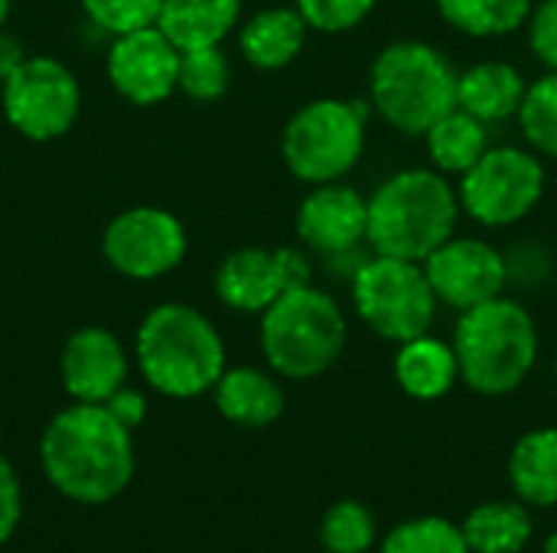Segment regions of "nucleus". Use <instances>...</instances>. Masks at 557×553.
Wrapping results in <instances>:
<instances>
[{
  "label": "nucleus",
  "mask_w": 557,
  "mask_h": 553,
  "mask_svg": "<svg viewBox=\"0 0 557 553\" xmlns=\"http://www.w3.org/2000/svg\"><path fill=\"white\" fill-rule=\"evenodd\" d=\"M519 121L525 130V140L557 160V72H548L545 78L532 81L525 91V101L519 108Z\"/></svg>",
  "instance_id": "nucleus-27"
},
{
  "label": "nucleus",
  "mask_w": 557,
  "mask_h": 553,
  "mask_svg": "<svg viewBox=\"0 0 557 553\" xmlns=\"http://www.w3.org/2000/svg\"><path fill=\"white\" fill-rule=\"evenodd\" d=\"M555 375H557V362H555Z\"/></svg>",
  "instance_id": "nucleus-39"
},
{
  "label": "nucleus",
  "mask_w": 557,
  "mask_h": 553,
  "mask_svg": "<svg viewBox=\"0 0 557 553\" xmlns=\"http://www.w3.org/2000/svg\"><path fill=\"white\" fill-rule=\"evenodd\" d=\"M428 153L437 163V169L444 173H467L486 150V121L473 117L463 108H454L450 114H444L428 134Z\"/></svg>",
  "instance_id": "nucleus-24"
},
{
  "label": "nucleus",
  "mask_w": 557,
  "mask_h": 553,
  "mask_svg": "<svg viewBox=\"0 0 557 553\" xmlns=\"http://www.w3.org/2000/svg\"><path fill=\"white\" fill-rule=\"evenodd\" d=\"M108 78L134 104H160L180 88V49L153 23L114 36L108 49Z\"/></svg>",
  "instance_id": "nucleus-13"
},
{
  "label": "nucleus",
  "mask_w": 557,
  "mask_h": 553,
  "mask_svg": "<svg viewBox=\"0 0 557 553\" xmlns=\"http://www.w3.org/2000/svg\"><path fill=\"white\" fill-rule=\"evenodd\" d=\"M424 271L437 300L460 313L503 297L509 284L506 254L480 238H447L424 261Z\"/></svg>",
  "instance_id": "nucleus-14"
},
{
  "label": "nucleus",
  "mask_w": 557,
  "mask_h": 553,
  "mask_svg": "<svg viewBox=\"0 0 557 553\" xmlns=\"http://www.w3.org/2000/svg\"><path fill=\"white\" fill-rule=\"evenodd\" d=\"M212 394H215L219 414L235 427L261 430V427H271L284 414L281 385L268 372L251 368V365L225 368L222 378L215 381Z\"/></svg>",
  "instance_id": "nucleus-17"
},
{
  "label": "nucleus",
  "mask_w": 557,
  "mask_h": 553,
  "mask_svg": "<svg viewBox=\"0 0 557 553\" xmlns=\"http://www.w3.org/2000/svg\"><path fill=\"white\" fill-rule=\"evenodd\" d=\"M506 271H509V280L522 284V287H539L552 277V257L545 248L539 244H519L506 254Z\"/></svg>",
  "instance_id": "nucleus-32"
},
{
  "label": "nucleus",
  "mask_w": 557,
  "mask_h": 553,
  "mask_svg": "<svg viewBox=\"0 0 557 553\" xmlns=\"http://www.w3.org/2000/svg\"><path fill=\"white\" fill-rule=\"evenodd\" d=\"M457 81L460 75L441 49L418 39L392 42L372 65V108L395 130L424 137L457 108Z\"/></svg>",
  "instance_id": "nucleus-5"
},
{
  "label": "nucleus",
  "mask_w": 557,
  "mask_h": 553,
  "mask_svg": "<svg viewBox=\"0 0 557 553\" xmlns=\"http://www.w3.org/2000/svg\"><path fill=\"white\" fill-rule=\"evenodd\" d=\"M104 407L127 427V430H134V427H140V420L147 417V401H144V394L140 391H134V388H121V391H114L108 401H104Z\"/></svg>",
  "instance_id": "nucleus-35"
},
{
  "label": "nucleus",
  "mask_w": 557,
  "mask_h": 553,
  "mask_svg": "<svg viewBox=\"0 0 557 553\" xmlns=\"http://www.w3.org/2000/svg\"><path fill=\"white\" fill-rule=\"evenodd\" d=\"M346 349V316L339 303L300 284L261 313V352L268 365L294 381H307L336 365Z\"/></svg>",
  "instance_id": "nucleus-6"
},
{
  "label": "nucleus",
  "mask_w": 557,
  "mask_h": 553,
  "mask_svg": "<svg viewBox=\"0 0 557 553\" xmlns=\"http://www.w3.org/2000/svg\"><path fill=\"white\" fill-rule=\"evenodd\" d=\"M525 78L509 62H480L467 68L457 81V108L470 111L480 121H503L519 114L525 101Z\"/></svg>",
  "instance_id": "nucleus-20"
},
{
  "label": "nucleus",
  "mask_w": 557,
  "mask_h": 553,
  "mask_svg": "<svg viewBox=\"0 0 557 553\" xmlns=\"http://www.w3.org/2000/svg\"><path fill=\"white\" fill-rule=\"evenodd\" d=\"M104 261L131 280H157L186 257L183 222L157 205H137L111 218L101 238Z\"/></svg>",
  "instance_id": "nucleus-11"
},
{
  "label": "nucleus",
  "mask_w": 557,
  "mask_h": 553,
  "mask_svg": "<svg viewBox=\"0 0 557 553\" xmlns=\"http://www.w3.org/2000/svg\"><path fill=\"white\" fill-rule=\"evenodd\" d=\"M300 284H310V261L294 248H238L215 271L219 300L238 313H264Z\"/></svg>",
  "instance_id": "nucleus-12"
},
{
  "label": "nucleus",
  "mask_w": 557,
  "mask_h": 553,
  "mask_svg": "<svg viewBox=\"0 0 557 553\" xmlns=\"http://www.w3.org/2000/svg\"><path fill=\"white\" fill-rule=\"evenodd\" d=\"M228 81H232V68L219 46L180 52V91H186L189 98L215 101L225 95Z\"/></svg>",
  "instance_id": "nucleus-29"
},
{
  "label": "nucleus",
  "mask_w": 557,
  "mask_h": 553,
  "mask_svg": "<svg viewBox=\"0 0 557 553\" xmlns=\"http://www.w3.org/2000/svg\"><path fill=\"white\" fill-rule=\"evenodd\" d=\"M62 385L78 404H104L127 385V352L121 339L101 326H85L65 339L59 359Z\"/></svg>",
  "instance_id": "nucleus-15"
},
{
  "label": "nucleus",
  "mask_w": 557,
  "mask_h": 553,
  "mask_svg": "<svg viewBox=\"0 0 557 553\" xmlns=\"http://www.w3.org/2000/svg\"><path fill=\"white\" fill-rule=\"evenodd\" d=\"M238 16L242 0H163L157 26L180 52H186L219 46L235 29Z\"/></svg>",
  "instance_id": "nucleus-19"
},
{
  "label": "nucleus",
  "mask_w": 557,
  "mask_h": 553,
  "mask_svg": "<svg viewBox=\"0 0 557 553\" xmlns=\"http://www.w3.org/2000/svg\"><path fill=\"white\" fill-rule=\"evenodd\" d=\"M144 381L176 401L199 398L215 388L225 372V345L219 329L186 303L153 306L134 342Z\"/></svg>",
  "instance_id": "nucleus-2"
},
{
  "label": "nucleus",
  "mask_w": 557,
  "mask_h": 553,
  "mask_svg": "<svg viewBox=\"0 0 557 553\" xmlns=\"http://www.w3.org/2000/svg\"><path fill=\"white\" fill-rule=\"evenodd\" d=\"M460 528L470 553H522L532 541V515L525 502L476 505Z\"/></svg>",
  "instance_id": "nucleus-23"
},
{
  "label": "nucleus",
  "mask_w": 557,
  "mask_h": 553,
  "mask_svg": "<svg viewBox=\"0 0 557 553\" xmlns=\"http://www.w3.org/2000/svg\"><path fill=\"white\" fill-rule=\"evenodd\" d=\"M542 553H557V531H552V538L545 541V551Z\"/></svg>",
  "instance_id": "nucleus-38"
},
{
  "label": "nucleus",
  "mask_w": 557,
  "mask_h": 553,
  "mask_svg": "<svg viewBox=\"0 0 557 553\" xmlns=\"http://www.w3.org/2000/svg\"><path fill=\"white\" fill-rule=\"evenodd\" d=\"M369 104L343 98H317L304 104L284 127V163L304 183H336L346 176L366 147Z\"/></svg>",
  "instance_id": "nucleus-7"
},
{
  "label": "nucleus",
  "mask_w": 557,
  "mask_h": 553,
  "mask_svg": "<svg viewBox=\"0 0 557 553\" xmlns=\"http://www.w3.org/2000/svg\"><path fill=\"white\" fill-rule=\"evenodd\" d=\"M454 355L467 388L499 398L516 391L539 362V329L532 313L509 297L463 310L454 332Z\"/></svg>",
  "instance_id": "nucleus-4"
},
{
  "label": "nucleus",
  "mask_w": 557,
  "mask_h": 553,
  "mask_svg": "<svg viewBox=\"0 0 557 553\" xmlns=\"http://www.w3.org/2000/svg\"><path fill=\"white\" fill-rule=\"evenodd\" d=\"M297 235L326 257L352 251L369 235V202L349 186L323 183L300 202Z\"/></svg>",
  "instance_id": "nucleus-16"
},
{
  "label": "nucleus",
  "mask_w": 557,
  "mask_h": 553,
  "mask_svg": "<svg viewBox=\"0 0 557 553\" xmlns=\"http://www.w3.org/2000/svg\"><path fill=\"white\" fill-rule=\"evenodd\" d=\"M326 553H330V551H326Z\"/></svg>",
  "instance_id": "nucleus-40"
},
{
  "label": "nucleus",
  "mask_w": 557,
  "mask_h": 553,
  "mask_svg": "<svg viewBox=\"0 0 557 553\" xmlns=\"http://www.w3.org/2000/svg\"><path fill=\"white\" fill-rule=\"evenodd\" d=\"M375 3L379 0H297V10L310 29L346 33L356 29L375 10Z\"/></svg>",
  "instance_id": "nucleus-31"
},
{
  "label": "nucleus",
  "mask_w": 557,
  "mask_h": 553,
  "mask_svg": "<svg viewBox=\"0 0 557 553\" xmlns=\"http://www.w3.org/2000/svg\"><path fill=\"white\" fill-rule=\"evenodd\" d=\"M23 62H26V52H23L20 39L0 29V85H3Z\"/></svg>",
  "instance_id": "nucleus-36"
},
{
  "label": "nucleus",
  "mask_w": 557,
  "mask_h": 553,
  "mask_svg": "<svg viewBox=\"0 0 557 553\" xmlns=\"http://www.w3.org/2000/svg\"><path fill=\"white\" fill-rule=\"evenodd\" d=\"M307 29L310 26L297 7H271V10L255 13L242 26L238 46L255 68L274 72V68L290 65L300 55L307 42Z\"/></svg>",
  "instance_id": "nucleus-18"
},
{
  "label": "nucleus",
  "mask_w": 557,
  "mask_h": 553,
  "mask_svg": "<svg viewBox=\"0 0 557 553\" xmlns=\"http://www.w3.org/2000/svg\"><path fill=\"white\" fill-rule=\"evenodd\" d=\"M88 20L111 33V36H121V33H131V29H144V26H153L157 16H160V7L163 0H82Z\"/></svg>",
  "instance_id": "nucleus-30"
},
{
  "label": "nucleus",
  "mask_w": 557,
  "mask_h": 553,
  "mask_svg": "<svg viewBox=\"0 0 557 553\" xmlns=\"http://www.w3.org/2000/svg\"><path fill=\"white\" fill-rule=\"evenodd\" d=\"M7 121L29 140H55L72 130L82 88L69 65L49 55H26V62L0 85Z\"/></svg>",
  "instance_id": "nucleus-10"
},
{
  "label": "nucleus",
  "mask_w": 557,
  "mask_h": 553,
  "mask_svg": "<svg viewBox=\"0 0 557 553\" xmlns=\"http://www.w3.org/2000/svg\"><path fill=\"white\" fill-rule=\"evenodd\" d=\"M39 460L55 492L82 505H104L134 479L131 430L104 404L75 401L59 411L39 440Z\"/></svg>",
  "instance_id": "nucleus-1"
},
{
  "label": "nucleus",
  "mask_w": 557,
  "mask_h": 553,
  "mask_svg": "<svg viewBox=\"0 0 557 553\" xmlns=\"http://www.w3.org/2000/svg\"><path fill=\"white\" fill-rule=\"evenodd\" d=\"M395 378H398L401 391L414 401L444 398L454 388V381L460 378L454 345H447L434 336H418L411 342H401V349L395 355Z\"/></svg>",
  "instance_id": "nucleus-21"
},
{
  "label": "nucleus",
  "mask_w": 557,
  "mask_h": 553,
  "mask_svg": "<svg viewBox=\"0 0 557 553\" xmlns=\"http://www.w3.org/2000/svg\"><path fill=\"white\" fill-rule=\"evenodd\" d=\"M529 23H532L529 36H532L535 55H539L552 72H557V0H542L539 10L529 16Z\"/></svg>",
  "instance_id": "nucleus-33"
},
{
  "label": "nucleus",
  "mask_w": 557,
  "mask_h": 553,
  "mask_svg": "<svg viewBox=\"0 0 557 553\" xmlns=\"http://www.w3.org/2000/svg\"><path fill=\"white\" fill-rule=\"evenodd\" d=\"M441 16L476 39H493L519 29L532 16V0H437Z\"/></svg>",
  "instance_id": "nucleus-25"
},
{
  "label": "nucleus",
  "mask_w": 557,
  "mask_h": 553,
  "mask_svg": "<svg viewBox=\"0 0 557 553\" xmlns=\"http://www.w3.org/2000/svg\"><path fill=\"white\" fill-rule=\"evenodd\" d=\"M509 482L519 502L548 508L557 505V430L542 427L525 433L509 453Z\"/></svg>",
  "instance_id": "nucleus-22"
},
{
  "label": "nucleus",
  "mask_w": 557,
  "mask_h": 553,
  "mask_svg": "<svg viewBox=\"0 0 557 553\" xmlns=\"http://www.w3.org/2000/svg\"><path fill=\"white\" fill-rule=\"evenodd\" d=\"M320 541L330 553H366L375 544V518L362 502H336L320 525Z\"/></svg>",
  "instance_id": "nucleus-28"
},
{
  "label": "nucleus",
  "mask_w": 557,
  "mask_h": 553,
  "mask_svg": "<svg viewBox=\"0 0 557 553\" xmlns=\"http://www.w3.org/2000/svg\"><path fill=\"white\" fill-rule=\"evenodd\" d=\"M352 303L359 319L388 342H411L428 336L437 293L421 261L375 254L352 274Z\"/></svg>",
  "instance_id": "nucleus-8"
},
{
  "label": "nucleus",
  "mask_w": 557,
  "mask_h": 553,
  "mask_svg": "<svg viewBox=\"0 0 557 553\" xmlns=\"http://www.w3.org/2000/svg\"><path fill=\"white\" fill-rule=\"evenodd\" d=\"M7 16H10V0H0V29L7 23Z\"/></svg>",
  "instance_id": "nucleus-37"
},
{
  "label": "nucleus",
  "mask_w": 557,
  "mask_h": 553,
  "mask_svg": "<svg viewBox=\"0 0 557 553\" xmlns=\"http://www.w3.org/2000/svg\"><path fill=\"white\" fill-rule=\"evenodd\" d=\"M460 218V196L431 169H405L385 179L369 199V235L375 254L428 261Z\"/></svg>",
  "instance_id": "nucleus-3"
},
{
  "label": "nucleus",
  "mask_w": 557,
  "mask_h": 553,
  "mask_svg": "<svg viewBox=\"0 0 557 553\" xmlns=\"http://www.w3.org/2000/svg\"><path fill=\"white\" fill-rule=\"evenodd\" d=\"M20 518H23L20 479L13 473V466L7 463V456H0V544H7L13 538Z\"/></svg>",
  "instance_id": "nucleus-34"
},
{
  "label": "nucleus",
  "mask_w": 557,
  "mask_h": 553,
  "mask_svg": "<svg viewBox=\"0 0 557 553\" xmlns=\"http://www.w3.org/2000/svg\"><path fill=\"white\" fill-rule=\"evenodd\" d=\"M545 192V166L535 153L519 147L486 150L460 183V209L486 225L506 228L522 222Z\"/></svg>",
  "instance_id": "nucleus-9"
},
{
  "label": "nucleus",
  "mask_w": 557,
  "mask_h": 553,
  "mask_svg": "<svg viewBox=\"0 0 557 553\" xmlns=\"http://www.w3.org/2000/svg\"><path fill=\"white\" fill-rule=\"evenodd\" d=\"M379 553H470L463 528L447 518H414L398 525Z\"/></svg>",
  "instance_id": "nucleus-26"
}]
</instances>
